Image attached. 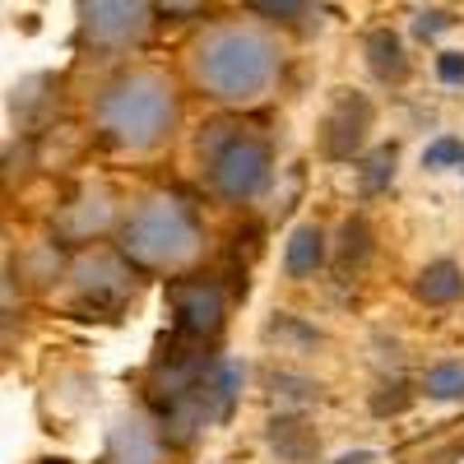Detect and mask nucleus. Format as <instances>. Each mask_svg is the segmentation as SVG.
Instances as JSON below:
<instances>
[{
	"label": "nucleus",
	"instance_id": "nucleus-26",
	"mask_svg": "<svg viewBox=\"0 0 464 464\" xmlns=\"http://www.w3.org/2000/svg\"><path fill=\"white\" fill-rule=\"evenodd\" d=\"M381 455L376 450H343V455H334L330 464H376Z\"/></svg>",
	"mask_w": 464,
	"mask_h": 464
},
{
	"label": "nucleus",
	"instance_id": "nucleus-10",
	"mask_svg": "<svg viewBox=\"0 0 464 464\" xmlns=\"http://www.w3.org/2000/svg\"><path fill=\"white\" fill-rule=\"evenodd\" d=\"M330 251H334V237L325 232V223L302 218V223L288 227L284 251H279V265H284V275H288L293 284H306V279H316L321 269L330 265Z\"/></svg>",
	"mask_w": 464,
	"mask_h": 464
},
{
	"label": "nucleus",
	"instance_id": "nucleus-15",
	"mask_svg": "<svg viewBox=\"0 0 464 464\" xmlns=\"http://www.w3.org/2000/svg\"><path fill=\"white\" fill-rule=\"evenodd\" d=\"M376 251V232L362 214H348L334 232V251H330V265L339 269V275H362L367 260Z\"/></svg>",
	"mask_w": 464,
	"mask_h": 464
},
{
	"label": "nucleus",
	"instance_id": "nucleus-9",
	"mask_svg": "<svg viewBox=\"0 0 464 464\" xmlns=\"http://www.w3.org/2000/svg\"><path fill=\"white\" fill-rule=\"evenodd\" d=\"M168 432L163 422L153 418L149 409H130L111 422L107 432V450H102V464H163V450H168Z\"/></svg>",
	"mask_w": 464,
	"mask_h": 464
},
{
	"label": "nucleus",
	"instance_id": "nucleus-14",
	"mask_svg": "<svg viewBox=\"0 0 464 464\" xmlns=\"http://www.w3.org/2000/svg\"><path fill=\"white\" fill-rule=\"evenodd\" d=\"M265 441H269V450H275L284 464H316V455H321V437H316V428H306V422L293 418V413L269 418Z\"/></svg>",
	"mask_w": 464,
	"mask_h": 464
},
{
	"label": "nucleus",
	"instance_id": "nucleus-21",
	"mask_svg": "<svg viewBox=\"0 0 464 464\" xmlns=\"http://www.w3.org/2000/svg\"><path fill=\"white\" fill-rule=\"evenodd\" d=\"M413 404V391L404 381H381L376 385V395H372V413L376 418H395V413H404Z\"/></svg>",
	"mask_w": 464,
	"mask_h": 464
},
{
	"label": "nucleus",
	"instance_id": "nucleus-25",
	"mask_svg": "<svg viewBox=\"0 0 464 464\" xmlns=\"http://www.w3.org/2000/svg\"><path fill=\"white\" fill-rule=\"evenodd\" d=\"M413 28H418V37H437L441 28H450V19H446V14H437V10H432V14H428V10H422Z\"/></svg>",
	"mask_w": 464,
	"mask_h": 464
},
{
	"label": "nucleus",
	"instance_id": "nucleus-7",
	"mask_svg": "<svg viewBox=\"0 0 464 464\" xmlns=\"http://www.w3.org/2000/svg\"><path fill=\"white\" fill-rule=\"evenodd\" d=\"M135 275L140 269L121 256V251H84L70 265V293L74 302L93 316H116L126 312V302H135Z\"/></svg>",
	"mask_w": 464,
	"mask_h": 464
},
{
	"label": "nucleus",
	"instance_id": "nucleus-17",
	"mask_svg": "<svg viewBox=\"0 0 464 464\" xmlns=\"http://www.w3.org/2000/svg\"><path fill=\"white\" fill-rule=\"evenodd\" d=\"M418 391L437 400V404H464V362L446 358V362H432L428 372H422Z\"/></svg>",
	"mask_w": 464,
	"mask_h": 464
},
{
	"label": "nucleus",
	"instance_id": "nucleus-20",
	"mask_svg": "<svg viewBox=\"0 0 464 464\" xmlns=\"http://www.w3.org/2000/svg\"><path fill=\"white\" fill-rule=\"evenodd\" d=\"M269 391L279 404H316L321 400V381L297 376V372H269Z\"/></svg>",
	"mask_w": 464,
	"mask_h": 464
},
{
	"label": "nucleus",
	"instance_id": "nucleus-2",
	"mask_svg": "<svg viewBox=\"0 0 464 464\" xmlns=\"http://www.w3.org/2000/svg\"><path fill=\"white\" fill-rule=\"evenodd\" d=\"M181 130V89L159 65H130L98 89L93 98V135L116 149L144 159L172 144Z\"/></svg>",
	"mask_w": 464,
	"mask_h": 464
},
{
	"label": "nucleus",
	"instance_id": "nucleus-13",
	"mask_svg": "<svg viewBox=\"0 0 464 464\" xmlns=\"http://www.w3.org/2000/svg\"><path fill=\"white\" fill-rule=\"evenodd\" d=\"M409 288L422 306H437V312L441 306H455V302H464V265L455 256H437L418 269Z\"/></svg>",
	"mask_w": 464,
	"mask_h": 464
},
{
	"label": "nucleus",
	"instance_id": "nucleus-11",
	"mask_svg": "<svg viewBox=\"0 0 464 464\" xmlns=\"http://www.w3.org/2000/svg\"><path fill=\"white\" fill-rule=\"evenodd\" d=\"M116 218H121V214L111 209V190H107V186H84L70 205H61L56 227L65 232V237H74V242H89L93 232L116 227Z\"/></svg>",
	"mask_w": 464,
	"mask_h": 464
},
{
	"label": "nucleus",
	"instance_id": "nucleus-12",
	"mask_svg": "<svg viewBox=\"0 0 464 464\" xmlns=\"http://www.w3.org/2000/svg\"><path fill=\"white\" fill-rule=\"evenodd\" d=\"M362 61L372 70V80L385 84V89H400L409 84V74H413V61H409V47H404V37L395 28H372L362 37Z\"/></svg>",
	"mask_w": 464,
	"mask_h": 464
},
{
	"label": "nucleus",
	"instance_id": "nucleus-16",
	"mask_svg": "<svg viewBox=\"0 0 464 464\" xmlns=\"http://www.w3.org/2000/svg\"><path fill=\"white\" fill-rule=\"evenodd\" d=\"M395 172H400V144L395 140L391 144H372L362 159H358V168H353L362 196H381V190H391L395 186Z\"/></svg>",
	"mask_w": 464,
	"mask_h": 464
},
{
	"label": "nucleus",
	"instance_id": "nucleus-24",
	"mask_svg": "<svg viewBox=\"0 0 464 464\" xmlns=\"http://www.w3.org/2000/svg\"><path fill=\"white\" fill-rule=\"evenodd\" d=\"M205 10V0H159V14L163 19H190V14H200Z\"/></svg>",
	"mask_w": 464,
	"mask_h": 464
},
{
	"label": "nucleus",
	"instance_id": "nucleus-6",
	"mask_svg": "<svg viewBox=\"0 0 464 464\" xmlns=\"http://www.w3.org/2000/svg\"><path fill=\"white\" fill-rule=\"evenodd\" d=\"M227 302L232 288L218 275H177L168 284V312H172V334L190 343H214L227 325Z\"/></svg>",
	"mask_w": 464,
	"mask_h": 464
},
{
	"label": "nucleus",
	"instance_id": "nucleus-4",
	"mask_svg": "<svg viewBox=\"0 0 464 464\" xmlns=\"http://www.w3.org/2000/svg\"><path fill=\"white\" fill-rule=\"evenodd\" d=\"M196 163L205 190L227 209H246L265 200V190L275 186V144L237 116H218V121L200 126Z\"/></svg>",
	"mask_w": 464,
	"mask_h": 464
},
{
	"label": "nucleus",
	"instance_id": "nucleus-1",
	"mask_svg": "<svg viewBox=\"0 0 464 464\" xmlns=\"http://www.w3.org/2000/svg\"><path fill=\"white\" fill-rule=\"evenodd\" d=\"M288 65V47L275 24L265 19H214L200 24L186 43V74L214 107L242 111L265 102L279 89Z\"/></svg>",
	"mask_w": 464,
	"mask_h": 464
},
{
	"label": "nucleus",
	"instance_id": "nucleus-18",
	"mask_svg": "<svg viewBox=\"0 0 464 464\" xmlns=\"http://www.w3.org/2000/svg\"><path fill=\"white\" fill-rule=\"evenodd\" d=\"M265 343H279V353H306V348L321 343V334L302 325L293 312H275V321L265 325Z\"/></svg>",
	"mask_w": 464,
	"mask_h": 464
},
{
	"label": "nucleus",
	"instance_id": "nucleus-5",
	"mask_svg": "<svg viewBox=\"0 0 464 464\" xmlns=\"http://www.w3.org/2000/svg\"><path fill=\"white\" fill-rule=\"evenodd\" d=\"M159 0H74V43L93 56H126L149 43Z\"/></svg>",
	"mask_w": 464,
	"mask_h": 464
},
{
	"label": "nucleus",
	"instance_id": "nucleus-23",
	"mask_svg": "<svg viewBox=\"0 0 464 464\" xmlns=\"http://www.w3.org/2000/svg\"><path fill=\"white\" fill-rule=\"evenodd\" d=\"M437 80L446 89H464V52H437Z\"/></svg>",
	"mask_w": 464,
	"mask_h": 464
},
{
	"label": "nucleus",
	"instance_id": "nucleus-22",
	"mask_svg": "<svg viewBox=\"0 0 464 464\" xmlns=\"http://www.w3.org/2000/svg\"><path fill=\"white\" fill-rule=\"evenodd\" d=\"M422 168L446 172V168H464V144L455 135H437L428 149H422Z\"/></svg>",
	"mask_w": 464,
	"mask_h": 464
},
{
	"label": "nucleus",
	"instance_id": "nucleus-8",
	"mask_svg": "<svg viewBox=\"0 0 464 464\" xmlns=\"http://www.w3.org/2000/svg\"><path fill=\"white\" fill-rule=\"evenodd\" d=\"M372 130H376V102L358 89H334L316 126V149L325 163H358L372 149Z\"/></svg>",
	"mask_w": 464,
	"mask_h": 464
},
{
	"label": "nucleus",
	"instance_id": "nucleus-3",
	"mask_svg": "<svg viewBox=\"0 0 464 464\" xmlns=\"http://www.w3.org/2000/svg\"><path fill=\"white\" fill-rule=\"evenodd\" d=\"M111 242L140 275H186L205 256V218L181 190H144L111 227Z\"/></svg>",
	"mask_w": 464,
	"mask_h": 464
},
{
	"label": "nucleus",
	"instance_id": "nucleus-19",
	"mask_svg": "<svg viewBox=\"0 0 464 464\" xmlns=\"http://www.w3.org/2000/svg\"><path fill=\"white\" fill-rule=\"evenodd\" d=\"M242 5H246V14L275 24V28H293V24H302L306 14H312L316 0H242Z\"/></svg>",
	"mask_w": 464,
	"mask_h": 464
}]
</instances>
